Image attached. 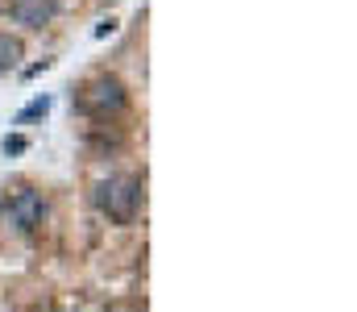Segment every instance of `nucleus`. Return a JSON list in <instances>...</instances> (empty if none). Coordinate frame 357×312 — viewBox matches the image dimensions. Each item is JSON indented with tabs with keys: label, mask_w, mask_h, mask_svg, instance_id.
I'll return each mask as SVG.
<instances>
[{
	"label": "nucleus",
	"mask_w": 357,
	"mask_h": 312,
	"mask_svg": "<svg viewBox=\"0 0 357 312\" xmlns=\"http://www.w3.org/2000/svg\"><path fill=\"white\" fill-rule=\"evenodd\" d=\"M17 59H21V42H17V38H8V34H0V75H4V71H13V67H17Z\"/></svg>",
	"instance_id": "39448f33"
},
{
	"label": "nucleus",
	"mask_w": 357,
	"mask_h": 312,
	"mask_svg": "<svg viewBox=\"0 0 357 312\" xmlns=\"http://www.w3.org/2000/svg\"><path fill=\"white\" fill-rule=\"evenodd\" d=\"M91 205L100 208L108 221L129 225V221L137 216V205H142V184H137V179H125V175H108V179L96 184Z\"/></svg>",
	"instance_id": "f257e3e1"
},
{
	"label": "nucleus",
	"mask_w": 357,
	"mask_h": 312,
	"mask_svg": "<svg viewBox=\"0 0 357 312\" xmlns=\"http://www.w3.org/2000/svg\"><path fill=\"white\" fill-rule=\"evenodd\" d=\"M54 13H59L54 0H17V4H13V21L25 25V29H42V25H50Z\"/></svg>",
	"instance_id": "20e7f679"
},
{
	"label": "nucleus",
	"mask_w": 357,
	"mask_h": 312,
	"mask_svg": "<svg viewBox=\"0 0 357 312\" xmlns=\"http://www.w3.org/2000/svg\"><path fill=\"white\" fill-rule=\"evenodd\" d=\"M46 112H50V101L42 96V101H33L29 108H21V112H17V125H25V121H33V117H46Z\"/></svg>",
	"instance_id": "423d86ee"
},
{
	"label": "nucleus",
	"mask_w": 357,
	"mask_h": 312,
	"mask_svg": "<svg viewBox=\"0 0 357 312\" xmlns=\"http://www.w3.org/2000/svg\"><path fill=\"white\" fill-rule=\"evenodd\" d=\"M25 146H29L25 138H4V154H21Z\"/></svg>",
	"instance_id": "0eeeda50"
},
{
	"label": "nucleus",
	"mask_w": 357,
	"mask_h": 312,
	"mask_svg": "<svg viewBox=\"0 0 357 312\" xmlns=\"http://www.w3.org/2000/svg\"><path fill=\"white\" fill-rule=\"evenodd\" d=\"M8 216H13V225L21 229V233H29V229H38L42 225V216H46V200H42V192H17L13 200H8Z\"/></svg>",
	"instance_id": "f03ea898"
},
{
	"label": "nucleus",
	"mask_w": 357,
	"mask_h": 312,
	"mask_svg": "<svg viewBox=\"0 0 357 312\" xmlns=\"http://www.w3.org/2000/svg\"><path fill=\"white\" fill-rule=\"evenodd\" d=\"M0 208H4V196H0Z\"/></svg>",
	"instance_id": "6e6552de"
},
{
	"label": "nucleus",
	"mask_w": 357,
	"mask_h": 312,
	"mask_svg": "<svg viewBox=\"0 0 357 312\" xmlns=\"http://www.w3.org/2000/svg\"><path fill=\"white\" fill-rule=\"evenodd\" d=\"M88 108L91 112H116V108H125V88H121V80H112V75L91 80L88 84Z\"/></svg>",
	"instance_id": "7ed1b4c3"
}]
</instances>
